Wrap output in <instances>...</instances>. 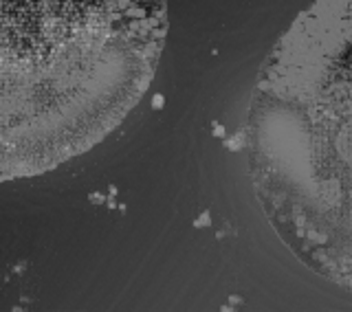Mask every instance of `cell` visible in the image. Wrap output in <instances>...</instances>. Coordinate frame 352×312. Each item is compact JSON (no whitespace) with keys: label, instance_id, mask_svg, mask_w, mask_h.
Here are the masks:
<instances>
[{"label":"cell","instance_id":"1","mask_svg":"<svg viewBox=\"0 0 352 312\" xmlns=\"http://www.w3.org/2000/svg\"><path fill=\"white\" fill-rule=\"evenodd\" d=\"M165 0H0V181L104 141L150 88Z\"/></svg>","mask_w":352,"mask_h":312},{"label":"cell","instance_id":"2","mask_svg":"<svg viewBox=\"0 0 352 312\" xmlns=\"http://www.w3.org/2000/svg\"><path fill=\"white\" fill-rule=\"evenodd\" d=\"M245 152L280 240L352 293V0H317L278 40L253 88Z\"/></svg>","mask_w":352,"mask_h":312}]
</instances>
